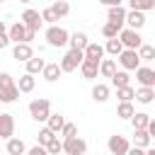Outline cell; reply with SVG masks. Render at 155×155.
<instances>
[{
	"instance_id": "obj_10",
	"label": "cell",
	"mask_w": 155,
	"mask_h": 155,
	"mask_svg": "<svg viewBox=\"0 0 155 155\" xmlns=\"http://www.w3.org/2000/svg\"><path fill=\"white\" fill-rule=\"evenodd\" d=\"M124 27H126V29H136V31H140V29L145 27V12H138V10H126Z\"/></svg>"
},
{
	"instance_id": "obj_35",
	"label": "cell",
	"mask_w": 155,
	"mask_h": 155,
	"mask_svg": "<svg viewBox=\"0 0 155 155\" xmlns=\"http://www.w3.org/2000/svg\"><path fill=\"white\" fill-rule=\"evenodd\" d=\"M133 94H136V87H131V85H126V87H119V90H116L119 102H133Z\"/></svg>"
},
{
	"instance_id": "obj_43",
	"label": "cell",
	"mask_w": 155,
	"mask_h": 155,
	"mask_svg": "<svg viewBox=\"0 0 155 155\" xmlns=\"http://www.w3.org/2000/svg\"><path fill=\"white\" fill-rule=\"evenodd\" d=\"M104 7H116V5H124V0H99Z\"/></svg>"
},
{
	"instance_id": "obj_30",
	"label": "cell",
	"mask_w": 155,
	"mask_h": 155,
	"mask_svg": "<svg viewBox=\"0 0 155 155\" xmlns=\"http://www.w3.org/2000/svg\"><path fill=\"white\" fill-rule=\"evenodd\" d=\"M48 7L53 10V15H56L58 19H63V17L70 15V5H68V0H56V2H51Z\"/></svg>"
},
{
	"instance_id": "obj_49",
	"label": "cell",
	"mask_w": 155,
	"mask_h": 155,
	"mask_svg": "<svg viewBox=\"0 0 155 155\" xmlns=\"http://www.w3.org/2000/svg\"><path fill=\"white\" fill-rule=\"evenodd\" d=\"M0 2H5V0H0Z\"/></svg>"
},
{
	"instance_id": "obj_26",
	"label": "cell",
	"mask_w": 155,
	"mask_h": 155,
	"mask_svg": "<svg viewBox=\"0 0 155 155\" xmlns=\"http://www.w3.org/2000/svg\"><path fill=\"white\" fill-rule=\"evenodd\" d=\"M109 94H111V90H109V85H104V82H97L94 87H92V99L94 102H107L109 99Z\"/></svg>"
},
{
	"instance_id": "obj_38",
	"label": "cell",
	"mask_w": 155,
	"mask_h": 155,
	"mask_svg": "<svg viewBox=\"0 0 155 155\" xmlns=\"http://www.w3.org/2000/svg\"><path fill=\"white\" fill-rule=\"evenodd\" d=\"M73 136H78V126H75L73 121H65L63 128H61V138L65 140V138H73Z\"/></svg>"
},
{
	"instance_id": "obj_8",
	"label": "cell",
	"mask_w": 155,
	"mask_h": 155,
	"mask_svg": "<svg viewBox=\"0 0 155 155\" xmlns=\"http://www.w3.org/2000/svg\"><path fill=\"white\" fill-rule=\"evenodd\" d=\"M107 148H109V153H111V155H126V150L131 148V143H128V138H126V136L114 133V136H109Z\"/></svg>"
},
{
	"instance_id": "obj_36",
	"label": "cell",
	"mask_w": 155,
	"mask_h": 155,
	"mask_svg": "<svg viewBox=\"0 0 155 155\" xmlns=\"http://www.w3.org/2000/svg\"><path fill=\"white\" fill-rule=\"evenodd\" d=\"M53 138H56V133H53V131H48V128H46V126H44V128H41V131H39V136H36V143H39V145H44V148H46V145H48V143H51V140H53Z\"/></svg>"
},
{
	"instance_id": "obj_28",
	"label": "cell",
	"mask_w": 155,
	"mask_h": 155,
	"mask_svg": "<svg viewBox=\"0 0 155 155\" xmlns=\"http://www.w3.org/2000/svg\"><path fill=\"white\" fill-rule=\"evenodd\" d=\"M116 73V58H102L99 61V75L102 78H111Z\"/></svg>"
},
{
	"instance_id": "obj_19",
	"label": "cell",
	"mask_w": 155,
	"mask_h": 155,
	"mask_svg": "<svg viewBox=\"0 0 155 155\" xmlns=\"http://www.w3.org/2000/svg\"><path fill=\"white\" fill-rule=\"evenodd\" d=\"M80 73H82L85 80H94V78L99 75V63H94V61H82V63H80Z\"/></svg>"
},
{
	"instance_id": "obj_18",
	"label": "cell",
	"mask_w": 155,
	"mask_h": 155,
	"mask_svg": "<svg viewBox=\"0 0 155 155\" xmlns=\"http://www.w3.org/2000/svg\"><path fill=\"white\" fill-rule=\"evenodd\" d=\"M5 150H7V155H24V153H27V145H24L22 138L12 136V138L5 140Z\"/></svg>"
},
{
	"instance_id": "obj_3",
	"label": "cell",
	"mask_w": 155,
	"mask_h": 155,
	"mask_svg": "<svg viewBox=\"0 0 155 155\" xmlns=\"http://www.w3.org/2000/svg\"><path fill=\"white\" fill-rule=\"evenodd\" d=\"M48 114H51V102H48L46 97H39V99H31V102H29V116H31L34 121L46 124Z\"/></svg>"
},
{
	"instance_id": "obj_44",
	"label": "cell",
	"mask_w": 155,
	"mask_h": 155,
	"mask_svg": "<svg viewBox=\"0 0 155 155\" xmlns=\"http://www.w3.org/2000/svg\"><path fill=\"white\" fill-rule=\"evenodd\" d=\"M7 46H10V39H7V31H5V34H0V51L7 48Z\"/></svg>"
},
{
	"instance_id": "obj_45",
	"label": "cell",
	"mask_w": 155,
	"mask_h": 155,
	"mask_svg": "<svg viewBox=\"0 0 155 155\" xmlns=\"http://www.w3.org/2000/svg\"><path fill=\"white\" fill-rule=\"evenodd\" d=\"M5 31H7V24H5L2 19H0V34H5Z\"/></svg>"
},
{
	"instance_id": "obj_39",
	"label": "cell",
	"mask_w": 155,
	"mask_h": 155,
	"mask_svg": "<svg viewBox=\"0 0 155 155\" xmlns=\"http://www.w3.org/2000/svg\"><path fill=\"white\" fill-rule=\"evenodd\" d=\"M39 15H41V22H44V24H58V17L53 15V10H51V7H44Z\"/></svg>"
},
{
	"instance_id": "obj_21",
	"label": "cell",
	"mask_w": 155,
	"mask_h": 155,
	"mask_svg": "<svg viewBox=\"0 0 155 155\" xmlns=\"http://www.w3.org/2000/svg\"><path fill=\"white\" fill-rule=\"evenodd\" d=\"M133 99L140 102V104H153L155 102V87H138L136 94H133Z\"/></svg>"
},
{
	"instance_id": "obj_41",
	"label": "cell",
	"mask_w": 155,
	"mask_h": 155,
	"mask_svg": "<svg viewBox=\"0 0 155 155\" xmlns=\"http://www.w3.org/2000/svg\"><path fill=\"white\" fill-rule=\"evenodd\" d=\"M24 155H48V153H46V148H44V145H39V143H36V145H31Z\"/></svg>"
},
{
	"instance_id": "obj_15",
	"label": "cell",
	"mask_w": 155,
	"mask_h": 155,
	"mask_svg": "<svg viewBox=\"0 0 155 155\" xmlns=\"http://www.w3.org/2000/svg\"><path fill=\"white\" fill-rule=\"evenodd\" d=\"M31 56H34V48H31V44H15V46H12V58H15V61H19V63H27Z\"/></svg>"
},
{
	"instance_id": "obj_34",
	"label": "cell",
	"mask_w": 155,
	"mask_h": 155,
	"mask_svg": "<svg viewBox=\"0 0 155 155\" xmlns=\"http://www.w3.org/2000/svg\"><path fill=\"white\" fill-rule=\"evenodd\" d=\"M124 51V46H121V41L114 36V39H107V44H104V53H109L111 58H116L119 53Z\"/></svg>"
},
{
	"instance_id": "obj_16",
	"label": "cell",
	"mask_w": 155,
	"mask_h": 155,
	"mask_svg": "<svg viewBox=\"0 0 155 155\" xmlns=\"http://www.w3.org/2000/svg\"><path fill=\"white\" fill-rule=\"evenodd\" d=\"M82 56H85V61H94V63H99V61L104 58V46H102V44H94V41H90V44L85 46Z\"/></svg>"
},
{
	"instance_id": "obj_27",
	"label": "cell",
	"mask_w": 155,
	"mask_h": 155,
	"mask_svg": "<svg viewBox=\"0 0 155 155\" xmlns=\"http://www.w3.org/2000/svg\"><path fill=\"white\" fill-rule=\"evenodd\" d=\"M63 124H65V116H63V114H53V111H51L48 119H46V128L53 131V133H61Z\"/></svg>"
},
{
	"instance_id": "obj_1",
	"label": "cell",
	"mask_w": 155,
	"mask_h": 155,
	"mask_svg": "<svg viewBox=\"0 0 155 155\" xmlns=\"http://www.w3.org/2000/svg\"><path fill=\"white\" fill-rule=\"evenodd\" d=\"M68 36H70V31H68L65 27H61V24H48L46 31H44L46 46H51V48H63V46H68Z\"/></svg>"
},
{
	"instance_id": "obj_6",
	"label": "cell",
	"mask_w": 155,
	"mask_h": 155,
	"mask_svg": "<svg viewBox=\"0 0 155 155\" xmlns=\"http://www.w3.org/2000/svg\"><path fill=\"white\" fill-rule=\"evenodd\" d=\"M19 22H22V24H24L27 29L36 31V34H39V29L44 27V22H41V15H39V10H34V7H27V10L22 12Z\"/></svg>"
},
{
	"instance_id": "obj_47",
	"label": "cell",
	"mask_w": 155,
	"mask_h": 155,
	"mask_svg": "<svg viewBox=\"0 0 155 155\" xmlns=\"http://www.w3.org/2000/svg\"><path fill=\"white\" fill-rule=\"evenodd\" d=\"M19 2H34V0H19Z\"/></svg>"
},
{
	"instance_id": "obj_46",
	"label": "cell",
	"mask_w": 155,
	"mask_h": 155,
	"mask_svg": "<svg viewBox=\"0 0 155 155\" xmlns=\"http://www.w3.org/2000/svg\"><path fill=\"white\" fill-rule=\"evenodd\" d=\"M145 155H155V148H145Z\"/></svg>"
},
{
	"instance_id": "obj_37",
	"label": "cell",
	"mask_w": 155,
	"mask_h": 155,
	"mask_svg": "<svg viewBox=\"0 0 155 155\" xmlns=\"http://www.w3.org/2000/svg\"><path fill=\"white\" fill-rule=\"evenodd\" d=\"M119 31H121V29H119L116 24H111V22H104V24H102V36H104V39H114V36H119Z\"/></svg>"
},
{
	"instance_id": "obj_24",
	"label": "cell",
	"mask_w": 155,
	"mask_h": 155,
	"mask_svg": "<svg viewBox=\"0 0 155 155\" xmlns=\"http://www.w3.org/2000/svg\"><path fill=\"white\" fill-rule=\"evenodd\" d=\"M61 75H63V73H61L58 63H46V65H44V70H41V78H44L46 82H56Z\"/></svg>"
},
{
	"instance_id": "obj_48",
	"label": "cell",
	"mask_w": 155,
	"mask_h": 155,
	"mask_svg": "<svg viewBox=\"0 0 155 155\" xmlns=\"http://www.w3.org/2000/svg\"><path fill=\"white\" fill-rule=\"evenodd\" d=\"M51 2H56V0H51Z\"/></svg>"
},
{
	"instance_id": "obj_9",
	"label": "cell",
	"mask_w": 155,
	"mask_h": 155,
	"mask_svg": "<svg viewBox=\"0 0 155 155\" xmlns=\"http://www.w3.org/2000/svg\"><path fill=\"white\" fill-rule=\"evenodd\" d=\"M63 153H65V155H85V153H87V143H85L80 136L65 138V140H63Z\"/></svg>"
},
{
	"instance_id": "obj_40",
	"label": "cell",
	"mask_w": 155,
	"mask_h": 155,
	"mask_svg": "<svg viewBox=\"0 0 155 155\" xmlns=\"http://www.w3.org/2000/svg\"><path fill=\"white\" fill-rule=\"evenodd\" d=\"M46 153H48V155H58V153H63V140L56 136V138L46 145Z\"/></svg>"
},
{
	"instance_id": "obj_11",
	"label": "cell",
	"mask_w": 155,
	"mask_h": 155,
	"mask_svg": "<svg viewBox=\"0 0 155 155\" xmlns=\"http://www.w3.org/2000/svg\"><path fill=\"white\" fill-rule=\"evenodd\" d=\"M136 80L140 87H155V70L150 65H138L136 68Z\"/></svg>"
},
{
	"instance_id": "obj_7",
	"label": "cell",
	"mask_w": 155,
	"mask_h": 155,
	"mask_svg": "<svg viewBox=\"0 0 155 155\" xmlns=\"http://www.w3.org/2000/svg\"><path fill=\"white\" fill-rule=\"evenodd\" d=\"M116 61H119L121 70H126V73H131V70H136V68L140 65V58H138V53H136V51H131V48H124V51L116 56Z\"/></svg>"
},
{
	"instance_id": "obj_25",
	"label": "cell",
	"mask_w": 155,
	"mask_h": 155,
	"mask_svg": "<svg viewBox=\"0 0 155 155\" xmlns=\"http://www.w3.org/2000/svg\"><path fill=\"white\" fill-rule=\"evenodd\" d=\"M24 65H27V73H29V75H41V70H44L46 61H44L41 56H31V58H29Z\"/></svg>"
},
{
	"instance_id": "obj_23",
	"label": "cell",
	"mask_w": 155,
	"mask_h": 155,
	"mask_svg": "<svg viewBox=\"0 0 155 155\" xmlns=\"http://www.w3.org/2000/svg\"><path fill=\"white\" fill-rule=\"evenodd\" d=\"M136 53H138V58H140V65L155 61V46H150V44H140V46L136 48Z\"/></svg>"
},
{
	"instance_id": "obj_2",
	"label": "cell",
	"mask_w": 155,
	"mask_h": 155,
	"mask_svg": "<svg viewBox=\"0 0 155 155\" xmlns=\"http://www.w3.org/2000/svg\"><path fill=\"white\" fill-rule=\"evenodd\" d=\"M17 97H19V90L15 85V78L10 73H0V102L12 104V102H17Z\"/></svg>"
},
{
	"instance_id": "obj_13",
	"label": "cell",
	"mask_w": 155,
	"mask_h": 155,
	"mask_svg": "<svg viewBox=\"0 0 155 155\" xmlns=\"http://www.w3.org/2000/svg\"><path fill=\"white\" fill-rule=\"evenodd\" d=\"M15 136V116L12 114H0V138L7 140Z\"/></svg>"
},
{
	"instance_id": "obj_4",
	"label": "cell",
	"mask_w": 155,
	"mask_h": 155,
	"mask_svg": "<svg viewBox=\"0 0 155 155\" xmlns=\"http://www.w3.org/2000/svg\"><path fill=\"white\" fill-rule=\"evenodd\" d=\"M85 61V56H82V51H70L68 48V53L58 61V68H61V73H73V70H78L80 68V63Z\"/></svg>"
},
{
	"instance_id": "obj_42",
	"label": "cell",
	"mask_w": 155,
	"mask_h": 155,
	"mask_svg": "<svg viewBox=\"0 0 155 155\" xmlns=\"http://www.w3.org/2000/svg\"><path fill=\"white\" fill-rule=\"evenodd\" d=\"M126 155H145V148H136V145H131V148L126 150Z\"/></svg>"
},
{
	"instance_id": "obj_32",
	"label": "cell",
	"mask_w": 155,
	"mask_h": 155,
	"mask_svg": "<svg viewBox=\"0 0 155 155\" xmlns=\"http://www.w3.org/2000/svg\"><path fill=\"white\" fill-rule=\"evenodd\" d=\"M136 114V107H133V102H119V107H116V116L119 119H131Z\"/></svg>"
},
{
	"instance_id": "obj_29",
	"label": "cell",
	"mask_w": 155,
	"mask_h": 155,
	"mask_svg": "<svg viewBox=\"0 0 155 155\" xmlns=\"http://www.w3.org/2000/svg\"><path fill=\"white\" fill-rule=\"evenodd\" d=\"M150 143H153V138H150V133H148L145 128L133 131V145H136V148H150Z\"/></svg>"
},
{
	"instance_id": "obj_5",
	"label": "cell",
	"mask_w": 155,
	"mask_h": 155,
	"mask_svg": "<svg viewBox=\"0 0 155 155\" xmlns=\"http://www.w3.org/2000/svg\"><path fill=\"white\" fill-rule=\"evenodd\" d=\"M119 41H121V46L124 48H131V51H136L140 44H143V36H140V31H136V29H121L119 31V36H116Z\"/></svg>"
},
{
	"instance_id": "obj_14",
	"label": "cell",
	"mask_w": 155,
	"mask_h": 155,
	"mask_svg": "<svg viewBox=\"0 0 155 155\" xmlns=\"http://www.w3.org/2000/svg\"><path fill=\"white\" fill-rule=\"evenodd\" d=\"M124 17H126V7L116 5V7H107V22L116 24L119 29H124Z\"/></svg>"
},
{
	"instance_id": "obj_33",
	"label": "cell",
	"mask_w": 155,
	"mask_h": 155,
	"mask_svg": "<svg viewBox=\"0 0 155 155\" xmlns=\"http://www.w3.org/2000/svg\"><path fill=\"white\" fill-rule=\"evenodd\" d=\"M128 10L150 12V10H155V0H128Z\"/></svg>"
},
{
	"instance_id": "obj_31",
	"label": "cell",
	"mask_w": 155,
	"mask_h": 155,
	"mask_svg": "<svg viewBox=\"0 0 155 155\" xmlns=\"http://www.w3.org/2000/svg\"><path fill=\"white\" fill-rule=\"evenodd\" d=\"M109 80H111V85H114L116 90H119V87H126V85H131V75H128L126 70H116V73H114Z\"/></svg>"
},
{
	"instance_id": "obj_20",
	"label": "cell",
	"mask_w": 155,
	"mask_h": 155,
	"mask_svg": "<svg viewBox=\"0 0 155 155\" xmlns=\"http://www.w3.org/2000/svg\"><path fill=\"white\" fill-rule=\"evenodd\" d=\"M15 85H17V90H19L22 94H29V92H34V87H36V78L29 75V73H24V75L19 78V82H15Z\"/></svg>"
},
{
	"instance_id": "obj_12",
	"label": "cell",
	"mask_w": 155,
	"mask_h": 155,
	"mask_svg": "<svg viewBox=\"0 0 155 155\" xmlns=\"http://www.w3.org/2000/svg\"><path fill=\"white\" fill-rule=\"evenodd\" d=\"M24 36H27V27L22 22H15L7 27V39L10 44H24Z\"/></svg>"
},
{
	"instance_id": "obj_17",
	"label": "cell",
	"mask_w": 155,
	"mask_h": 155,
	"mask_svg": "<svg viewBox=\"0 0 155 155\" xmlns=\"http://www.w3.org/2000/svg\"><path fill=\"white\" fill-rule=\"evenodd\" d=\"M87 44H90V39H87L85 31H73V34L68 36V46H70V51H85Z\"/></svg>"
},
{
	"instance_id": "obj_22",
	"label": "cell",
	"mask_w": 155,
	"mask_h": 155,
	"mask_svg": "<svg viewBox=\"0 0 155 155\" xmlns=\"http://www.w3.org/2000/svg\"><path fill=\"white\" fill-rule=\"evenodd\" d=\"M150 114L148 111H136L128 121H131V126H133V131H140V128H148V124H150Z\"/></svg>"
}]
</instances>
